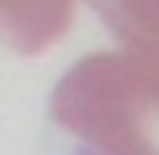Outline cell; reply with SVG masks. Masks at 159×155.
I'll return each mask as SVG.
<instances>
[{
  "label": "cell",
  "instance_id": "6da1fadb",
  "mask_svg": "<svg viewBox=\"0 0 159 155\" xmlns=\"http://www.w3.org/2000/svg\"><path fill=\"white\" fill-rule=\"evenodd\" d=\"M51 120L70 155H159V74L124 51L89 54L54 85Z\"/></svg>",
  "mask_w": 159,
  "mask_h": 155
},
{
  "label": "cell",
  "instance_id": "7a4b0ae2",
  "mask_svg": "<svg viewBox=\"0 0 159 155\" xmlns=\"http://www.w3.org/2000/svg\"><path fill=\"white\" fill-rule=\"evenodd\" d=\"M78 0H0V46L16 54H43L74 23Z\"/></svg>",
  "mask_w": 159,
  "mask_h": 155
},
{
  "label": "cell",
  "instance_id": "3957f363",
  "mask_svg": "<svg viewBox=\"0 0 159 155\" xmlns=\"http://www.w3.org/2000/svg\"><path fill=\"white\" fill-rule=\"evenodd\" d=\"M124 54L159 70V0H89Z\"/></svg>",
  "mask_w": 159,
  "mask_h": 155
}]
</instances>
